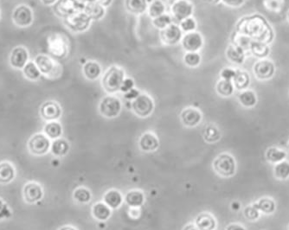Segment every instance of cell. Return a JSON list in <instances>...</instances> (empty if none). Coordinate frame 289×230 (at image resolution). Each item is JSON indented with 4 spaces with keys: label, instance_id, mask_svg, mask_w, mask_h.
<instances>
[{
    "label": "cell",
    "instance_id": "cell-1",
    "mask_svg": "<svg viewBox=\"0 0 289 230\" xmlns=\"http://www.w3.org/2000/svg\"><path fill=\"white\" fill-rule=\"evenodd\" d=\"M236 31L245 36H249L251 39L261 43L270 44L275 37L273 29L268 23L264 16L259 14L250 16H244L237 23Z\"/></svg>",
    "mask_w": 289,
    "mask_h": 230
},
{
    "label": "cell",
    "instance_id": "cell-2",
    "mask_svg": "<svg viewBox=\"0 0 289 230\" xmlns=\"http://www.w3.org/2000/svg\"><path fill=\"white\" fill-rule=\"evenodd\" d=\"M126 77L125 70L117 65L109 67L102 76V86L106 92L113 95L119 92Z\"/></svg>",
    "mask_w": 289,
    "mask_h": 230
},
{
    "label": "cell",
    "instance_id": "cell-3",
    "mask_svg": "<svg viewBox=\"0 0 289 230\" xmlns=\"http://www.w3.org/2000/svg\"><path fill=\"white\" fill-rule=\"evenodd\" d=\"M213 167L217 174L224 178H230L236 173L237 163L231 155L222 153L214 160Z\"/></svg>",
    "mask_w": 289,
    "mask_h": 230
},
{
    "label": "cell",
    "instance_id": "cell-4",
    "mask_svg": "<svg viewBox=\"0 0 289 230\" xmlns=\"http://www.w3.org/2000/svg\"><path fill=\"white\" fill-rule=\"evenodd\" d=\"M122 103L121 100L114 96H108L102 99L100 105L99 111L102 116L106 118H113L117 117L122 112Z\"/></svg>",
    "mask_w": 289,
    "mask_h": 230
},
{
    "label": "cell",
    "instance_id": "cell-5",
    "mask_svg": "<svg viewBox=\"0 0 289 230\" xmlns=\"http://www.w3.org/2000/svg\"><path fill=\"white\" fill-rule=\"evenodd\" d=\"M132 110L139 117L146 118L154 110V102L151 96L146 94H141L132 102Z\"/></svg>",
    "mask_w": 289,
    "mask_h": 230
},
{
    "label": "cell",
    "instance_id": "cell-6",
    "mask_svg": "<svg viewBox=\"0 0 289 230\" xmlns=\"http://www.w3.org/2000/svg\"><path fill=\"white\" fill-rule=\"evenodd\" d=\"M193 11V3L189 0H174V2L171 3V16L178 23L192 16Z\"/></svg>",
    "mask_w": 289,
    "mask_h": 230
},
{
    "label": "cell",
    "instance_id": "cell-7",
    "mask_svg": "<svg viewBox=\"0 0 289 230\" xmlns=\"http://www.w3.org/2000/svg\"><path fill=\"white\" fill-rule=\"evenodd\" d=\"M34 20L33 11L30 7L25 4H19L14 9L12 13V21L16 26L26 28L32 24Z\"/></svg>",
    "mask_w": 289,
    "mask_h": 230
},
{
    "label": "cell",
    "instance_id": "cell-8",
    "mask_svg": "<svg viewBox=\"0 0 289 230\" xmlns=\"http://www.w3.org/2000/svg\"><path fill=\"white\" fill-rule=\"evenodd\" d=\"M204 44V37L197 31L185 33L181 40V45L185 52H198L203 49Z\"/></svg>",
    "mask_w": 289,
    "mask_h": 230
},
{
    "label": "cell",
    "instance_id": "cell-9",
    "mask_svg": "<svg viewBox=\"0 0 289 230\" xmlns=\"http://www.w3.org/2000/svg\"><path fill=\"white\" fill-rule=\"evenodd\" d=\"M183 36L184 35L180 27L174 23H171V25L166 27L164 30H160L159 32L161 42L167 46H173L177 43H181Z\"/></svg>",
    "mask_w": 289,
    "mask_h": 230
},
{
    "label": "cell",
    "instance_id": "cell-10",
    "mask_svg": "<svg viewBox=\"0 0 289 230\" xmlns=\"http://www.w3.org/2000/svg\"><path fill=\"white\" fill-rule=\"evenodd\" d=\"M254 74L261 81L270 80L275 76L276 69L275 63L269 59H262L254 65Z\"/></svg>",
    "mask_w": 289,
    "mask_h": 230
},
{
    "label": "cell",
    "instance_id": "cell-11",
    "mask_svg": "<svg viewBox=\"0 0 289 230\" xmlns=\"http://www.w3.org/2000/svg\"><path fill=\"white\" fill-rule=\"evenodd\" d=\"M67 25L73 31L80 32L84 31L89 28L91 23V18L85 12H79L70 15L66 20Z\"/></svg>",
    "mask_w": 289,
    "mask_h": 230
},
{
    "label": "cell",
    "instance_id": "cell-12",
    "mask_svg": "<svg viewBox=\"0 0 289 230\" xmlns=\"http://www.w3.org/2000/svg\"><path fill=\"white\" fill-rule=\"evenodd\" d=\"M29 62V52L23 46L14 48L10 56V64L13 69H23Z\"/></svg>",
    "mask_w": 289,
    "mask_h": 230
},
{
    "label": "cell",
    "instance_id": "cell-13",
    "mask_svg": "<svg viewBox=\"0 0 289 230\" xmlns=\"http://www.w3.org/2000/svg\"><path fill=\"white\" fill-rule=\"evenodd\" d=\"M40 114L45 120L53 121L60 118L62 115V109L57 102L49 101L44 102L42 105L40 109Z\"/></svg>",
    "mask_w": 289,
    "mask_h": 230
},
{
    "label": "cell",
    "instance_id": "cell-14",
    "mask_svg": "<svg viewBox=\"0 0 289 230\" xmlns=\"http://www.w3.org/2000/svg\"><path fill=\"white\" fill-rule=\"evenodd\" d=\"M49 138L43 134H36L30 138L29 147L32 153L36 155H43L49 151Z\"/></svg>",
    "mask_w": 289,
    "mask_h": 230
},
{
    "label": "cell",
    "instance_id": "cell-15",
    "mask_svg": "<svg viewBox=\"0 0 289 230\" xmlns=\"http://www.w3.org/2000/svg\"><path fill=\"white\" fill-rule=\"evenodd\" d=\"M180 118L185 126L194 127L197 126L202 120V114L198 109L187 108L182 111Z\"/></svg>",
    "mask_w": 289,
    "mask_h": 230
},
{
    "label": "cell",
    "instance_id": "cell-16",
    "mask_svg": "<svg viewBox=\"0 0 289 230\" xmlns=\"http://www.w3.org/2000/svg\"><path fill=\"white\" fill-rule=\"evenodd\" d=\"M34 63H36L40 72L44 76H51L55 72L56 69V64L49 56L45 55H38L36 56Z\"/></svg>",
    "mask_w": 289,
    "mask_h": 230
},
{
    "label": "cell",
    "instance_id": "cell-17",
    "mask_svg": "<svg viewBox=\"0 0 289 230\" xmlns=\"http://www.w3.org/2000/svg\"><path fill=\"white\" fill-rule=\"evenodd\" d=\"M82 73L89 81H96L102 76V66L96 61H88L82 67Z\"/></svg>",
    "mask_w": 289,
    "mask_h": 230
},
{
    "label": "cell",
    "instance_id": "cell-18",
    "mask_svg": "<svg viewBox=\"0 0 289 230\" xmlns=\"http://www.w3.org/2000/svg\"><path fill=\"white\" fill-rule=\"evenodd\" d=\"M227 59L235 64H243L246 57V51L235 44H230L226 49Z\"/></svg>",
    "mask_w": 289,
    "mask_h": 230
},
{
    "label": "cell",
    "instance_id": "cell-19",
    "mask_svg": "<svg viewBox=\"0 0 289 230\" xmlns=\"http://www.w3.org/2000/svg\"><path fill=\"white\" fill-rule=\"evenodd\" d=\"M23 194H24L25 200L28 203L32 204V203H36L42 198L43 191H42V188L40 187L38 184L31 183V184H27L26 186L24 187Z\"/></svg>",
    "mask_w": 289,
    "mask_h": 230
},
{
    "label": "cell",
    "instance_id": "cell-20",
    "mask_svg": "<svg viewBox=\"0 0 289 230\" xmlns=\"http://www.w3.org/2000/svg\"><path fill=\"white\" fill-rule=\"evenodd\" d=\"M148 0H125L127 10L134 15H142L148 8Z\"/></svg>",
    "mask_w": 289,
    "mask_h": 230
},
{
    "label": "cell",
    "instance_id": "cell-21",
    "mask_svg": "<svg viewBox=\"0 0 289 230\" xmlns=\"http://www.w3.org/2000/svg\"><path fill=\"white\" fill-rule=\"evenodd\" d=\"M159 143L158 138L151 132H146L142 135L140 140V146L144 151H155L158 149Z\"/></svg>",
    "mask_w": 289,
    "mask_h": 230
},
{
    "label": "cell",
    "instance_id": "cell-22",
    "mask_svg": "<svg viewBox=\"0 0 289 230\" xmlns=\"http://www.w3.org/2000/svg\"><path fill=\"white\" fill-rule=\"evenodd\" d=\"M196 226L199 230H214L217 227V222L210 214H200L196 219Z\"/></svg>",
    "mask_w": 289,
    "mask_h": 230
},
{
    "label": "cell",
    "instance_id": "cell-23",
    "mask_svg": "<svg viewBox=\"0 0 289 230\" xmlns=\"http://www.w3.org/2000/svg\"><path fill=\"white\" fill-rule=\"evenodd\" d=\"M235 89H237L239 91L246 90L249 88L250 84V76L249 73L243 71L241 69H237L236 76L232 80Z\"/></svg>",
    "mask_w": 289,
    "mask_h": 230
},
{
    "label": "cell",
    "instance_id": "cell-24",
    "mask_svg": "<svg viewBox=\"0 0 289 230\" xmlns=\"http://www.w3.org/2000/svg\"><path fill=\"white\" fill-rule=\"evenodd\" d=\"M253 205L260 212L266 215L273 214L276 210V202L270 197H263L254 203Z\"/></svg>",
    "mask_w": 289,
    "mask_h": 230
},
{
    "label": "cell",
    "instance_id": "cell-25",
    "mask_svg": "<svg viewBox=\"0 0 289 230\" xmlns=\"http://www.w3.org/2000/svg\"><path fill=\"white\" fill-rule=\"evenodd\" d=\"M238 101L240 102L241 105L243 106L244 108L247 109L254 108L257 103V94L250 89L243 90L238 95Z\"/></svg>",
    "mask_w": 289,
    "mask_h": 230
},
{
    "label": "cell",
    "instance_id": "cell-26",
    "mask_svg": "<svg viewBox=\"0 0 289 230\" xmlns=\"http://www.w3.org/2000/svg\"><path fill=\"white\" fill-rule=\"evenodd\" d=\"M85 13L91 20H100L105 15L104 6L97 2H90L85 7Z\"/></svg>",
    "mask_w": 289,
    "mask_h": 230
},
{
    "label": "cell",
    "instance_id": "cell-27",
    "mask_svg": "<svg viewBox=\"0 0 289 230\" xmlns=\"http://www.w3.org/2000/svg\"><path fill=\"white\" fill-rule=\"evenodd\" d=\"M250 51L252 55L261 59H265L270 53V47L266 43H261L257 41H252L250 44Z\"/></svg>",
    "mask_w": 289,
    "mask_h": 230
},
{
    "label": "cell",
    "instance_id": "cell-28",
    "mask_svg": "<svg viewBox=\"0 0 289 230\" xmlns=\"http://www.w3.org/2000/svg\"><path fill=\"white\" fill-rule=\"evenodd\" d=\"M287 152L277 147H270L267 150L265 157L268 161L272 164H278L287 158Z\"/></svg>",
    "mask_w": 289,
    "mask_h": 230
},
{
    "label": "cell",
    "instance_id": "cell-29",
    "mask_svg": "<svg viewBox=\"0 0 289 230\" xmlns=\"http://www.w3.org/2000/svg\"><path fill=\"white\" fill-rule=\"evenodd\" d=\"M165 10L166 6L162 0H152L151 3L148 4V16H150L151 19L165 13Z\"/></svg>",
    "mask_w": 289,
    "mask_h": 230
},
{
    "label": "cell",
    "instance_id": "cell-30",
    "mask_svg": "<svg viewBox=\"0 0 289 230\" xmlns=\"http://www.w3.org/2000/svg\"><path fill=\"white\" fill-rule=\"evenodd\" d=\"M216 90L219 96L223 97H230L234 94L235 87H234L232 81L221 79L217 82Z\"/></svg>",
    "mask_w": 289,
    "mask_h": 230
},
{
    "label": "cell",
    "instance_id": "cell-31",
    "mask_svg": "<svg viewBox=\"0 0 289 230\" xmlns=\"http://www.w3.org/2000/svg\"><path fill=\"white\" fill-rule=\"evenodd\" d=\"M122 196L119 191H109L107 194L104 196V203H105L110 209H117L121 206L122 204Z\"/></svg>",
    "mask_w": 289,
    "mask_h": 230
},
{
    "label": "cell",
    "instance_id": "cell-32",
    "mask_svg": "<svg viewBox=\"0 0 289 230\" xmlns=\"http://www.w3.org/2000/svg\"><path fill=\"white\" fill-rule=\"evenodd\" d=\"M126 203L132 208H139L144 204V194L142 191H133L129 192L125 198Z\"/></svg>",
    "mask_w": 289,
    "mask_h": 230
},
{
    "label": "cell",
    "instance_id": "cell-33",
    "mask_svg": "<svg viewBox=\"0 0 289 230\" xmlns=\"http://www.w3.org/2000/svg\"><path fill=\"white\" fill-rule=\"evenodd\" d=\"M93 215L98 220H108L111 216V210L105 203H98L93 207Z\"/></svg>",
    "mask_w": 289,
    "mask_h": 230
},
{
    "label": "cell",
    "instance_id": "cell-34",
    "mask_svg": "<svg viewBox=\"0 0 289 230\" xmlns=\"http://www.w3.org/2000/svg\"><path fill=\"white\" fill-rule=\"evenodd\" d=\"M23 76H25L30 81H36L40 78L42 73L40 72L39 69L37 68L36 63L34 62H28L26 65L23 67Z\"/></svg>",
    "mask_w": 289,
    "mask_h": 230
},
{
    "label": "cell",
    "instance_id": "cell-35",
    "mask_svg": "<svg viewBox=\"0 0 289 230\" xmlns=\"http://www.w3.org/2000/svg\"><path fill=\"white\" fill-rule=\"evenodd\" d=\"M274 174L280 180H286L289 178V162L286 159L276 164L274 168Z\"/></svg>",
    "mask_w": 289,
    "mask_h": 230
},
{
    "label": "cell",
    "instance_id": "cell-36",
    "mask_svg": "<svg viewBox=\"0 0 289 230\" xmlns=\"http://www.w3.org/2000/svg\"><path fill=\"white\" fill-rule=\"evenodd\" d=\"M221 138V132L216 125H209L204 128V138L208 143H215Z\"/></svg>",
    "mask_w": 289,
    "mask_h": 230
},
{
    "label": "cell",
    "instance_id": "cell-37",
    "mask_svg": "<svg viewBox=\"0 0 289 230\" xmlns=\"http://www.w3.org/2000/svg\"><path fill=\"white\" fill-rule=\"evenodd\" d=\"M173 23V18L171 16V14L164 13L161 16L151 19V23L152 25L158 30H164L166 27L171 25V23Z\"/></svg>",
    "mask_w": 289,
    "mask_h": 230
},
{
    "label": "cell",
    "instance_id": "cell-38",
    "mask_svg": "<svg viewBox=\"0 0 289 230\" xmlns=\"http://www.w3.org/2000/svg\"><path fill=\"white\" fill-rule=\"evenodd\" d=\"M232 41H233V44L240 47L242 49H244L245 51H248V50H250V44H251V42L253 40L251 39L249 36L235 31L233 36H232Z\"/></svg>",
    "mask_w": 289,
    "mask_h": 230
},
{
    "label": "cell",
    "instance_id": "cell-39",
    "mask_svg": "<svg viewBox=\"0 0 289 230\" xmlns=\"http://www.w3.org/2000/svg\"><path fill=\"white\" fill-rule=\"evenodd\" d=\"M14 178V170L8 163L0 164V183H9Z\"/></svg>",
    "mask_w": 289,
    "mask_h": 230
},
{
    "label": "cell",
    "instance_id": "cell-40",
    "mask_svg": "<svg viewBox=\"0 0 289 230\" xmlns=\"http://www.w3.org/2000/svg\"><path fill=\"white\" fill-rule=\"evenodd\" d=\"M44 131L48 137L53 138V139H56L61 136L63 129H62V125H60L58 122L51 121L45 125Z\"/></svg>",
    "mask_w": 289,
    "mask_h": 230
},
{
    "label": "cell",
    "instance_id": "cell-41",
    "mask_svg": "<svg viewBox=\"0 0 289 230\" xmlns=\"http://www.w3.org/2000/svg\"><path fill=\"white\" fill-rule=\"evenodd\" d=\"M69 150V143L65 139L59 138L53 142L52 152L56 156H64L68 153Z\"/></svg>",
    "mask_w": 289,
    "mask_h": 230
},
{
    "label": "cell",
    "instance_id": "cell-42",
    "mask_svg": "<svg viewBox=\"0 0 289 230\" xmlns=\"http://www.w3.org/2000/svg\"><path fill=\"white\" fill-rule=\"evenodd\" d=\"M202 57L198 52H185L184 56V63L185 65L195 69L200 65Z\"/></svg>",
    "mask_w": 289,
    "mask_h": 230
},
{
    "label": "cell",
    "instance_id": "cell-43",
    "mask_svg": "<svg viewBox=\"0 0 289 230\" xmlns=\"http://www.w3.org/2000/svg\"><path fill=\"white\" fill-rule=\"evenodd\" d=\"M74 198L80 204H87L91 200V193L85 188H78L74 192Z\"/></svg>",
    "mask_w": 289,
    "mask_h": 230
},
{
    "label": "cell",
    "instance_id": "cell-44",
    "mask_svg": "<svg viewBox=\"0 0 289 230\" xmlns=\"http://www.w3.org/2000/svg\"><path fill=\"white\" fill-rule=\"evenodd\" d=\"M197 26V23L196 22V19L194 17H192V16L187 17V18H185L183 21H181L180 23H179V27H180V29L183 31V33L196 31Z\"/></svg>",
    "mask_w": 289,
    "mask_h": 230
},
{
    "label": "cell",
    "instance_id": "cell-45",
    "mask_svg": "<svg viewBox=\"0 0 289 230\" xmlns=\"http://www.w3.org/2000/svg\"><path fill=\"white\" fill-rule=\"evenodd\" d=\"M244 217H246V219L249 221H257L259 219L260 211L255 208L253 204L247 206L244 211H243Z\"/></svg>",
    "mask_w": 289,
    "mask_h": 230
},
{
    "label": "cell",
    "instance_id": "cell-46",
    "mask_svg": "<svg viewBox=\"0 0 289 230\" xmlns=\"http://www.w3.org/2000/svg\"><path fill=\"white\" fill-rule=\"evenodd\" d=\"M267 8L273 11H280L283 8V0H265Z\"/></svg>",
    "mask_w": 289,
    "mask_h": 230
},
{
    "label": "cell",
    "instance_id": "cell-47",
    "mask_svg": "<svg viewBox=\"0 0 289 230\" xmlns=\"http://www.w3.org/2000/svg\"><path fill=\"white\" fill-rule=\"evenodd\" d=\"M135 80L131 77H125V79L122 82V86H121L120 92H122V94L129 92L131 89H135Z\"/></svg>",
    "mask_w": 289,
    "mask_h": 230
},
{
    "label": "cell",
    "instance_id": "cell-48",
    "mask_svg": "<svg viewBox=\"0 0 289 230\" xmlns=\"http://www.w3.org/2000/svg\"><path fill=\"white\" fill-rule=\"evenodd\" d=\"M236 73H237V69H233V68H228V67L224 68L221 70V79L232 81L235 76H236Z\"/></svg>",
    "mask_w": 289,
    "mask_h": 230
},
{
    "label": "cell",
    "instance_id": "cell-49",
    "mask_svg": "<svg viewBox=\"0 0 289 230\" xmlns=\"http://www.w3.org/2000/svg\"><path fill=\"white\" fill-rule=\"evenodd\" d=\"M141 94H142L141 91L135 88V89H131L130 91L125 93V94H123V95H124V98H125L127 101L132 102L133 101H135V99L137 98Z\"/></svg>",
    "mask_w": 289,
    "mask_h": 230
},
{
    "label": "cell",
    "instance_id": "cell-50",
    "mask_svg": "<svg viewBox=\"0 0 289 230\" xmlns=\"http://www.w3.org/2000/svg\"><path fill=\"white\" fill-rule=\"evenodd\" d=\"M222 2L227 6L237 8V7L242 6L245 2V0H222Z\"/></svg>",
    "mask_w": 289,
    "mask_h": 230
},
{
    "label": "cell",
    "instance_id": "cell-51",
    "mask_svg": "<svg viewBox=\"0 0 289 230\" xmlns=\"http://www.w3.org/2000/svg\"><path fill=\"white\" fill-rule=\"evenodd\" d=\"M226 230H246V229L240 224H232L226 228Z\"/></svg>",
    "mask_w": 289,
    "mask_h": 230
},
{
    "label": "cell",
    "instance_id": "cell-52",
    "mask_svg": "<svg viewBox=\"0 0 289 230\" xmlns=\"http://www.w3.org/2000/svg\"><path fill=\"white\" fill-rule=\"evenodd\" d=\"M230 207H231V210L233 211H239L241 210V207H242V204L239 202H237V201H234V202H232L231 205H230Z\"/></svg>",
    "mask_w": 289,
    "mask_h": 230
},
{
    "label": "cell",
    "instance_id": "cell-53",
    "mask_svg": "<svg viewBox=\"0 0 289 230\" xmlns=\"http://www.w3.org/2000/svg\"><path fill=\"white\" fill-rule=\"evenodd\" d=\"M184 230H199L198 228L194 224H188L187 226L184 227Z\"/></svg>",
    "mask_w": 289,
    "mask_h": 230
},
{
    "label": "cell",
    "instance_id": "cell-54",
    "mask_svg": "<svg viewBox=\"0 0 289 230\" xmlns=\"http://www.w3.org/2000/svg\"><path fill=\"white\" fill-rule=\"evenodd\" d=\"M205 2H208V3H212V4H217L218 3H220L222 0H204Z\"/></svg>",
    "mask_w": 289,
    "mask_h": 230
},
{
    "label": "cell",
    "instance_id": "cell-55",
    "mask_svg": "<svg viewBox=\"0 0 289 230\" xmlns=\"http://www.w3.org/2000/svg\"><path fill=\"white\" fill-rule=\"evenodd\" d=\"M60 230H76L74 229V228L71 227H63Z\"/></svg>",
    "mask_w": 289,
    "mask_h": 230
},
{
    "label": "cell",
    "instance_id": "cell-56",
    "mask_svg": "<svg viewBox=\"0 0 289 230\" xmlns=\"http://www.w3.org/2000/svg\"><path fill=\"white\" fill-rule=\"evenodd\" d=\"M2 207H3V203H2V201L0 200V210L2 209Z\"/></svg>",
    "mask_w": 289,
    "mask_h": 230
},
{
    "label": "cell",
    "instance_id": "cell-57",
    "mask_svg": "<svg viewBox=\"0 0 289 230\" xmlns=\"http://www.w3.org/2000/svg\"><path fill=\"white\" fill-rule=\"evenodd\" d=\"M288 20H289V12H288Z\"/></svg>",
    "mask_w": 289,
    "mask_h": 230
},
{
    "label": "cell",
    "instance_id": "cell-58",
    "mask_svg": "<svg viewBox=\"0 0 289 230\" xmlns=\"http://www.w3.org/2000/svg\"></svg>",
    "mask_w": 289,
    "mask_h": 230
},
{
    "label": "cell",
    "instance_id": "cell-59",
    "mask_svg": "<svg viewBox=\"0 0 289 230\" xmlns=\"http://www.w3.org/2000/svg\"></svg>",
    "mask_w": 289,
    "mask_h": 230
}]
</instances>
